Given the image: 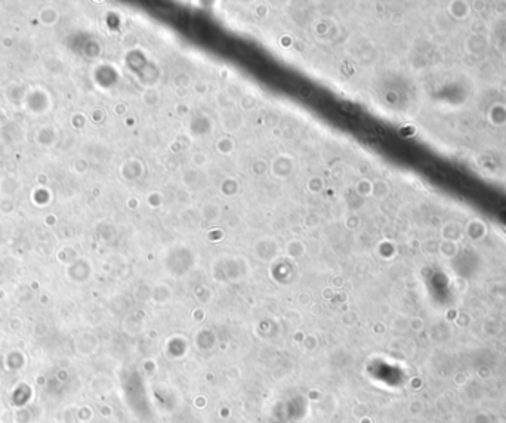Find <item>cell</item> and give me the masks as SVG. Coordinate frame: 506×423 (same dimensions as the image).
<instances>
[{
	"instance_id": "cell-1",
	"label": "cell",
	"mask_w": 506,
	"mask_h": 423,
	"mask_svg": "<svg viewBox=\"0 0 506 423\" xmlns=\"http://www.w3.org/2000/svg\"><path fill=\"white\" fill-rule=\"evenodd\" d=\"M341 108H342V111H344V113H348L350 115H357V108H355L352 104H350V102H344V104H341Z\"/></svg>"
}]
</instances>
